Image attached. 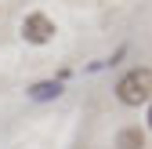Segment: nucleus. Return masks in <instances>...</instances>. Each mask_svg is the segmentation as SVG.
I'll use <instances>...</instances> for the list:
<instances>
[{
  "label": "nucleus",
  "mask_w": 152,
  "mask_h": 149,
  "mask_svg": "<svg viewBox=\"0 0 152 149\" xmlns=\"http://www.w3.org/2000/svg\"><path fill=\"white\" fill-rule=\"evenodd\" d=\"M116 98L123 105H145V102H152V69L138 66V69L123 73L120 84H116Z\"/></svg>",
  "instance_id": "obj_1"
},
{
  "label": "nucleus",
  "mask_w": 152,
  "mask_h": 149,
  "mask_svg": "<svg viewBox=\"0 0 152 149\" xmlns=\"http://www.w3.org/2000/svg\"><path fill=\"white\" fill-rule=\"evenodd\" d=\"M22 36L29 44H47L51 36H54V22L47 15H26L22 18Z\"/></svg>",
  "instance_id": "obj_2"
},
{
  "label": "nucleus",
  "mask_w": 152,
  "mask_h": 149,
  "mask_svg": "<svg viewBox=\"0 0 152 149\" xmlns=\"http://www.w3.org/2000/svg\"><path fill=\"white\" fill-rule=\"evenodd\" d=\"M116 149H145L141 127H123V131L116 135Z\"/></svg>",
  "instance_id": "obj_3"
},
{
  "label": "nucleus",
  "mask_w": 152,
  "mask_h": 149,
  "mask_svg": "<svg viewBox=\"0 0 152 149\" xmlns=\"http://www.w3.org/2000/svg\"><path fill=\"white\" fill-rule=\"evenodd\" d=\"M148 124H152V105H148Z\"/></svg>",
  "instance_id": "obj_4"
}]
</instances>
